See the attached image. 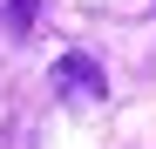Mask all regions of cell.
Here are the masks:
<instances>
[{"label":"cell","mask_w":156,"mask_h":149,"mask_svg":"<svg viewBox=\"0 0 156 149\" xmlns=\"http://www.w3.org/2000/svg\"><path fill=\"white\" fill-rule=\"evenodd\" d=\"M55 95H61V102H102V95H109L102 61L95 54H61L55 61Z\"/></svg>","instance_id":"6da1fadb"},{"label":"cell","mask_w":156,"mask_h":149,"mask_svg":"<svg viewBox=\"0 0 156 149\" xmlns=\"http://www.w3.org/2000/svg\"><path fill=\"white\" fill-rule=\"evenodd\" d=\"M34 14H41V0H0V27H7V41H27V34H34Z\"/></svg>","instance_id":"7a4b0ae2"}]
</instances>
